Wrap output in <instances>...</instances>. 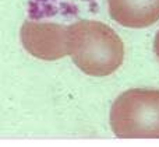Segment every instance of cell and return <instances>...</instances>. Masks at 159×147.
Returning a JSON list of instances; mask_svg holds the SVG:
<instances>
[{
    "instance_id": "obj_1",
    "label": "cell",
    "mask_w": 159,
    "mask_h": 147,
    "mask_svg": "<svg viewBox=\"0 0 159 147\" xmlns=\"http://www.w3.org/2000/svg\"><path fill=\"white\" fill-rule=\"evenodd\" d=\"M67 55L85 74L105 77L122 66L124 46L109 25L95 20H80L67 27Z\"/></svg>"
},
{
    "instance_id": "obj_2",
    "label": "cell",
    "mask_w": 159,
    "mask_h": 147,
    "mask_svg": "<svg viewBox=\"0 0 159 147\" xmlns=\"http://www.w3.org/2000/svg\"><path fill=\"white\" fill-rule=\"evenodd\" d=\"M109 118L120 139H159V90L124 91L115 100Z\"/></svg>"
},
{
    "instance_id": "obj_3",
    "label": "cell",
    "mask_w": 159,
    "mask_h": 147,
    "mask_svg": "<svg viewBox=\"0 0 159 147\" xmlns=\"http://www.w3.org/2000/svg\"><path fill=\"white\" fill-rule=\"evenodd\" d=\"M21 42L28 53L42 60H57L67 55V27L56 23L25 21Z\"/></svg>"
},
{
    "instance_id": "obj_4",
    "label": "cell",
    "mask_w": 159,
    "mask_h": 147,
    "mask_svg": "<svg viewBox=\"0 0 159 147\" xmlns=\"http://www.w3.org/2000/svg\"><path fill=\"white\" fill-rule=\"evenodd\" d=\"M109 16L127 28H147L159 21V0H108Z\"/></svg>"
},
{
    "instance_id": "obj_5",
    "label": "cell",
    "mask_w": 159,
    "mask_h": 147,
    "mask_svg": "<svg viewBox=\"0 0 159 147\" xmlns=\"http://www.w3.org/2000/svg\"><path fill=\"white\" fill-rule=\"evenodd\" d=\"M154 49H155V53H156V56L159 57V31H158V32H156L155 41H154Z\"/></svg>"
}]
</instances>
